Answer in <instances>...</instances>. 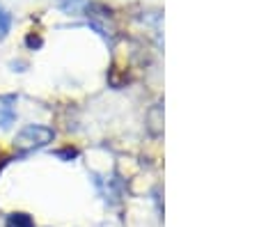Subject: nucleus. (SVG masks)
<instances>
[{
	"label": "nucleus",
	"instance_id": "obj_2",
	"mask_svg": "<svg viewBox=\"0 0 259 227\" xmlns=\"http://www.w3.org/2000/svg\"><path fill=\"white\" fill-rule=\"evenodd\" d=\"M5 225L7 227H34V222L28 213H10Z\"/></svg>",
	"mask_w": 259,
	"mask_h": 227
},
{
	"label": "nucleus",
	"instance_id": "obj_1",
	"mask_svg": "<svg viewBox=\"0 0 259 227\" xmlns=\"http://www.w3.org/2000/svg\"><path fill=\"white\" fill-rule=\"evenodd\" d=\"M53 140V128L49 126H39V124H28L19 131L14 145L21 152H32V149H39L44 145H49Z\"/></svg>",
	"mask_w": 259,
	"mask_h": 227
},
{
	"label": "nucleus",
	"instance_id": "obj_3",
	"mask_svg": "<svg viewBox=\"0 0 259 227\" xmlns=\"http://www.w3.org/2000/svg\"><path fill=\"white\" fill-rule=\"evenodd\" d=\"M10 28H12V14L0 5V39H5L7 32H10Z\"/></svg>",
	"mask_w": 259,
	"mask_h": 227
}]
</instances>
